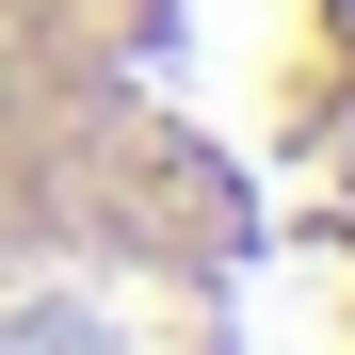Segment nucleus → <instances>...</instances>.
<instances>
[{"mask_svg":"<svg viewBox=\"0 0 355 355\" xmlns=\"http://www.w3.org/2000/svg\"><path fill=\"white\" fill-rule=\"evenodd\" d=\"M355 243V0H0V275Z\"/></svg>","mask_w":355,"mask_h":355,"instance_id":"nucleus-1","label":"nucleus"},{"mask_svg":"<svg viewBox=\"0 0 355 355\" xmlns=\"http://www.w3.org/2000/svg\"><path fill=\"white\" fill-rule=\"evenodd\" d=\"M0 355H355V243H226V259H17Z\"/></svg>","mask_w":355,"mask_h":355,"instance_id":"nucleus-2","label":"nucleus"}]
</instances>
